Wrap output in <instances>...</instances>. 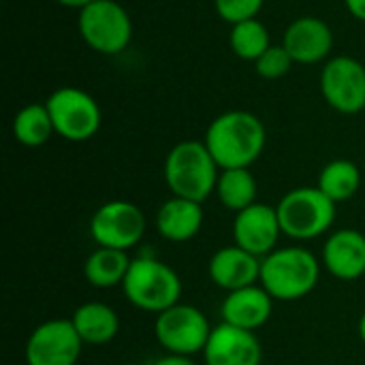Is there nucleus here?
Instances as JSON below:
<instances>
[{
  "mask_svg": "<svg viewBox=\"0 0 365 365\" xmlns=\"http://www.w3.org/2000/svg\"><path fill=\"white\" fill-rule=\"evenodd\" d=\"M203 141L220 169H250L265 150L267 130L255 113L231 109L210 122Z\"/></svg>",
  "mask_w": 365,
  "mask_h": 365,
  "instance_id": "nucleus-1",
  "label": "nucleus"
},
{
  "mask_svg": "<svg viewBox=\"0 0 365 365\" xmlns=\"http://www.w3.org/2000/svg\"><path fill=\"white\" fill-rule=\"evenodd\" d=\"M163 175L173 197L203 203L216 192L220 167L210 154L205 141L188 139L169 150L163 165Z\"/></svg>",
  "mask_w": 365,
  "mask_h": 365,
  "instance_id": "nucleus-2",
  "label": "nucleus"
},
{
  "mask_svg": "<svg viewBox=\"0 0 365 365\" xmlns=\"http://www.w3.org/2000/svg\"><path fill=\"white\" fill-rule=\"evenodd\" d=\"M321 278V261L302 246L276 248L261 259L259 284L276 302H297L308 297Z\"/></svg>",
  "mask_w": 365,
  "mask_h": 365,
  "instance_id": "nucleus-3",
  "label": "nucleus"
},
{
  "mask_svg": "<svg viewBox=\"0 0 365 365\" xmlns=\"http://www.w3.org/2000/svg\"><path fill=\"white\" fill-rule=\"evenodd\" d=\"M124 297L137 310L160 314L171 306L180 304L182 280L173 267L158 261L156 257H135L128 274L122 282Z\"/></svg>",
  "mask_w": 365,
  "mask_h": 365,
  "instance_id": "nucleus-4",
  "label": "nucleus"
},
{
  "mask_svg": "<svg viewBox=\"0 0 365 365\" xmlns=\"http://www.w3.org/2000/svg\"><path fill=\"white\" fill-rule=\"evenodd\" d=\"M336 205L319 186H299L289 190L276 205L282 235L295 242H308L325 235L336 222Z\"/></svg>",
  "mask_w": 365,
  "mask_h": 365,
  "instance_id": "nucleus-5",
  "label": "nucleus"
},
{
  "mask_svg": "<svg viewBox=\"0 0 365 365\" xmlns=\"http://www.w3.org/2000/svg\"><path fill=\"white\" fill-rule=\"evenodd\" d=\"M77 30L90 49L103 56H115L133 38V19L118 0H94L79 11Z\"/></svg>",
  "mask_w": 365,
  "mask_h": 365,
  "instance_id": "nucleus-6",
  "label": "nucleus"
},
{
  "mask_svg": "<svg viewBox=\"0 0 365 365\" xmlns=\"http://www.w3.org/2000/svg\"><path fill=\"white\" fill-rule=\"evenodd\" d=\"M45 105L49 109L56 135L66 141L81 143L92 139L101 130L103 124L101 105L92 94H88L81 88L75 86L58 88L49 94Z\"/></svg>",
  "mask_w": 365,
  "mask_h": 365,
  "instance_id": "nucleus-7",
  "label": "nucleus"
},
{
  "mask_svg": "<svg viewBox=\"0 0 365 365\" xmlns=\"http://www.w3.org/2000/svg\"><path fill=\"white\" fill-rule=\"evenodd\" d=\"M212 325L207 317L190 304H175L169 310L156 314L154 321V336L156 342L171 355H197L203 353L210 336Z\"/></svg>",
  "mask_w": 365,
  "mask_h": 365,
  "instance_id": "nucleus-8",
  "label": "nucleus"
},
{
  "mask_svg": "<svg viewBox=\"0 0 365 365\" xmlns=\"http://www.w3.org/2000/svg\"><path fill=\"white\" fill-rule=\"evenodd\" d=\"M145 214L130 201H107L90 218V235L96 246L130 250L145 235Z\"/></svg>",
  "mask_w": 365,
  "mask_h": 365,
  "instance_id": "nucleus-9",
  "label": "nucleus"
},
{
  "mask_svg": "<svg viewBox=\"0 0 365 365\" xmlns=\"http://www.w3.org/2000/svg\"><path fill=\"white\" fill-rule=\"evenodd\" d=\"M83 340L71 319H51L34 327L26 340V365H77Z\"/></svg>",
  "mask_w": 365,
  "mask_h": 365,
  "instance_id": "nucleus-10",
  "label": "nucleus"
},
{
  "mask_svg": "<svg viewBox=\"0 0 365 365\" xmlns=\"http://www.w3.org/2000/svg\"><path fill=\"white\" fill-rule=\"evenodd\" d=\"M321 94L325 103L344 115L365 109V66L353 56H336L321 71Z\"/></svg>",
  "mask_w": 365,
  "mask_h": 365,
  "instance_id": "nucleus-11",
  "label": "nucleus"
},
{
  "mask_svg": "<svg viewBox=\"0 0 365 365\" xmlns=\"http://www.w3.org/2000/svg\"><path fill=\"white\" fill-rule=\"evenodd\" d=\"M282 227L276 207L267 203H255L235 214L233 220V244L263 259L278 248Z\"/></svg>",
  "mask_w": 365,
  "mask_h": 365,
  "instance_id": "nucleus-12",
  "label": "nucleus"
},
{
  "mask_svg": "<svg viewBox=\"0 0 365 365\" xmlns=\"http://www.w3.org/2000/svg\"><path fill=\"white\" fill-rule=\"evenodd\" d=\"M205 365H261L263 349L257 331L220 323L203 349Z\"/></svg>",
  "mask_w": 365,
  "mask_h": 365,
  "instance_id": "nucleus-13",
  "label": "nucleus"
},
{
  "mask_svg": "<svg viewBox=\"0 0 365 365\" xmlns=\"http://www.w3.org/2000/svg\"><path fill=\"white\" fill-rule=\"evenodd\" d=\"M282 45L297 64H319L334 49V32L321 17L304 15L284 30Z\"/></svg>",
  "mask_w": 365,
  "mask_h": 365,
  "instance_id": "nucleus-14",
  "label": "nucleus"
},
{
  "mask_svg": "<svg viewBox=\"0 0 365 365\" xmlns=\"http://www.w3.org/2000/svg\"><path fill=\"white\" fill-rule=\"evenodd\" d=\"M325 269L344 282L359 280L365 274V235L357 229H338L329 233L323 246Z\"/></svg>",
  "mask_w": 365,
  "mask_h": 365,
  "instance_id": "nucleus-15",
  "label": "nucleus"
},
{
  "mask_svg": "<svg viewBox=\"0 0 365 365\" xmlns=\"http://www.w3.org/2000/svg\"><path fill=\"white\" fill-rule=\"evenodd\" d=\"M274 297L257 282L237 291L227 293L220 306L222 323H229L240 329L257 331L274 314Z\"/></svg>",
  "mask_w": 365,
  "mask_h": 365,
  "instance_id": "nucleus-16",
  "label": "nucleus"
},
{
  "mask_svg": "<svg viewBox=\"0 0 365 365\" xmlns=\"http://www.w3.org/2000/svg\"><path fill=\"white\" fill-rule=\"evenodd\" d=\"M210 280L222 289L225 293L250 287L259 282L261 276V259L250 255L240 246H225L216 250L207 263Z\"/></svg>",
  "mask_w": 365,
  "mask_h": 365,
  "instance_id": "nucleus-17",
  "label": "nucleus"
},
{
  "mask_svg": "<svg viewBox=\"0 0 365 365\" xmlns=\"http://www.w3.org/2000/svg\"><path fill=\"white\" fill-rule=\"evenodd\" d=\"M203 220V203L171 195L156 212V231L167 242L184 244L201 231Z\"/></svg>",
  "mask_w": 365,
  "mask_h": 365,
  "instance_id": "nucleus-18",
  "label": "nucleus"
},
{
  "mask_svg": "<svg viewBox=\"0 0 365 365\" xmlns=\"http://www.w3.org/2000/svg\"><path fill=\"white\" fill-rule=\"evenodd\" d=\"M86 346H103L120 334L118 312L103 302H86L71 317Z\"/></svg>",
  "mask_w": 365,
  "mask_h": 365,
  "instance_id": "nucleus-19",
  "label": "nucleus"
},
{
  "mask_svg": "<svg viewBox=\"0 0 365 365\" xmlns=\"http://www.w3.org/2000/svg\"><path fill=\"white\" fill-rule=\"evenodd\" d=\"M130 261L133 259L128 257L126 250L96 246L83 263V276H86L88 284H92L94 289L122 287V282L128 274Z\"/></svg>",
  "mask_w": 365,
  "mask_h": 365,
  "instance_id": "nucleus-20",
  "label": "nucleus"
},
{
  "mask_svg": "<svg viewBox=\"0 0 365 365\" xmlns=\"http://www.w3.org/2000/svg\"><path fill=\"white\" fill-rule=\"evenodd\" d=\"M257 192H259L257 178L252 175L250 169H220L214 195L227 210L237 214L255 205Z\"/></svg>",
  "mask_w": 365,
  "mask_h": 365,
  "instance_id": "nucleus-21",
  "label": "nucleus"
},
{
  "mask_svg": "<svg viewBox=\"0 0 365 365\" xmlns=\"http://www.w3.org/2000/svg\"><path fill=\"white\" fill-rule=\"evenodd\" d=\"M317 186L334 203H344L357 195V190L361 186V171L353 160L336 158L321 169Z\"/></svg>",
  "mask_w": 365,
  "mask_h": 365,
  "instance_id": "nucleus-22",
  "label": "nucleus"
},
{
  "mask_svg": "<svg viewBox=\"0 0 365 365\" xmlns=\"http://www.w3.org/2000/svg\"><path fill=\"white\" fill-rule=\"evenodd\" d=\"M53 133V122L45 103H30L13 118V137L26 148L45 145Z\"/></svg>",
  "mask_w": 365,
  "mask_h": 365,
  "instance_id": "nucleus-23",
  "label": "nucleus"
},
{
  "mask_svg": "<svg viewBox=\"0 0 365 365\" xmlns=\"http://www.w3.org/2000/svg\"><path fill=\"white\" fill-rule=\"evenodd\" d=\"M229 45L237 58L257 62L272 47V36H269L267 26L263 21H259L257 17H252V19L231 26Z\"/></svg>",
  "mask_w": 365,
  "mask_h": 365,
  "instance_id": "nucleus-24",
  "label": "nucleus"
},
{
  "mask_svg": "<svg viewBox=\"0 0 365 365\" xmlns=\"http://www.w3.org/2000/svg\"><path fill=\"white\" fill-rule=\"evenodd\" d=\"M293 58L289 56V51L284 49V45H272L257 62H255V71L259 77L263 79H280L284 77L291 66H293Z\"/></svg>",
  "mask_w": 365,
  "mask_h": 365,
  "instance_id": "nucleus-25",
  "label": "nucleus"
},
{
  "mask_svg": "<svg viewBox=\"0 0 365 365\" xmlns=\"http://www.w3.org/2000/svg\"><path fill=\"white\" fill-rule=\"evenodd\" d=\"M263 4L265 0H214L216 13L220 15V19L229 21L231 26L257 17Z\"/></svg>",
  "mask_w": 365,
  "mask_h": 365,
  "instance_id": "nucleus-26",
  "label": "nucleus"
},
{
  "mask_svg": "<svg viewBox=\"0 0 365 365\" xmlns=\"http://www.w3.org/2000/svg\"><path fill=\"white\" fill-rule=\"evenodd\" d=\"M150 365H197V364H195V359H192V357H188V355H171V353H167V355L158 357L154 364H150Z\"/></svg>",
  "mask_w": 365,
  "mask_h": 365,
  "instance_id": "nucleus-27",
  "label": "nucleus"
},
{
  "mask_svg": "<svg viewBox=\"0 0 365 365\" xmlns=\"http://www.w3.org/2000/svg\"><path fill=\"white\" fill-rule=\"evenodd\" d=\"M344 4L355 19L365 21V0H344Z\"/></svg>",
  "mask_w": 365,
  "mask_h": 365,
  "instance_id": "nucleus-28",
  "label": "nucleus"
},
{
  "mask_svg": "<svg viewBox=\"0 0 365 365\" xmlns=\"http://www.w3.org/2000/svg\"><path fill=\"white\" fill-rule=\"evenodd\" d=\"M56 2H60L62 6H68V9H77V11H81L83 6L92 4L94 0H56Z\"/></svg>",
  "mask_w": 365,
  "mask_h": 365,
  "instance_id": "nucleus-29",
  "label": "nucleus"
},
{
  "mask_svg": "<svg viewBox=\"0 0 365 365\" xmlns=\"http://www.w3.org/2000/svg\"><path fill=\"white\" fill-rule=\"evenodd\" d=\"M357 331H359V338H361V342H364V344H365V312H364V314H361V319H359Z\"/></svg>",
  "mask_w": 365,
  "mask_h": 365,
  "instance_id": "nucleus-30",
  "label": "nucleus"
},
{
  "mask_svg": "<svg viewBox=\"0 0 365 365\" xmlns=\"http://www.w3.org/2000/svg\"><path fill=\"white\" fill-rule=\"evenodd\" d=\"M122 365H141V364H122Z\"/></svg>",
  "mask_w": 365,
  "mask_h": 365,
  "instance_id": "nucleus-31",
  "label": "nucleus"
}]
</instances>
